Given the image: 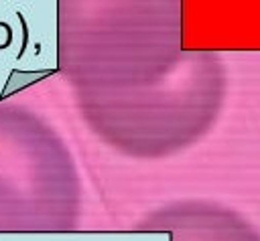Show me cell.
I'll return each instance as SVG.
<instances>
[{
    "mask_svg": "<svg viewBox=\"0 0 260 241\" xmlns=\"http://www.w3.org/2000/svg\"><path fill=\"white\" fill-rule=\"evenodd\" d=\"M175 241H260V231L246 217L223 207H199L179 225Z\"/></svg>",
    "mask_w": 260,
    "mask_h": 241,
    "instance_id": "obj_1",
    "label": "cell"
}]
</instances>
